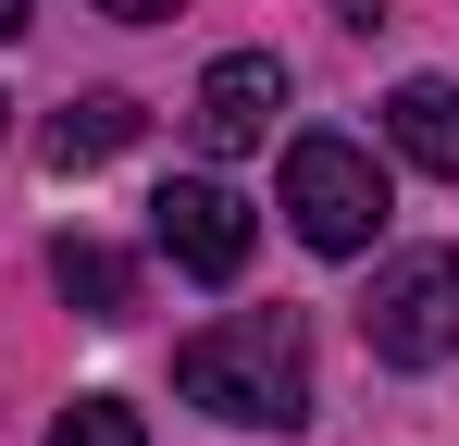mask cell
Masks as SVG:
<instances>
[{
    "instance_id": "cell-1",
    "label": "cell",
    "mask_w": 459,
    "mask_h": 446,
    "mask_svg": "<svg viewBox=\"0 0 459 446\" xmlns=\"http://www.w3.org/2000/svg\"><path fill=\"white\" fill-rule=\"evenodd\" d=\"M174 397L212 409V422H248V434H299L310 422V347H299V322L236 310V322H212V335H186V347H174Z\"/></svg>"
},
{
    "instance_id": "cell-2",
    "label": "cell",
    "mask_w": 459,
    "mask_h": 446,
    "mask_svg": "<svg viewBox=\"0 0 459 446\" xmlns=\"http://www.w3.org/2000/svg\"><path fill=\"white\" fill-rule=\"evenodd\" d=\"M385 211H397V199H385V161L360 137H299L286 149V223H299L323 261H360L385 236Z\"/></svg>"
},
{
    "instance_id": "cell-3",
    "label": "cell",
    "mask_w": 459,
    "mask_h": 446,
    "mask_svg": "<svg viewBox=\"0 0 459 446\" xmlns=\"http://www.w3.org/2000/svg\"><path fill=\"white\" fill-rule=\"evenodd\" d=\"M360 347L385 372H435L459 360V248H397L360 297Z\"/></svg>"
},
{
    "instance_id": "cell-4",
    "label": "cell",
    "mask_w": 459,
    "mask_h": 446,
    "mask_svg": "<svg viewBox=\"0 0 459 446\" xmlns=\"http://www.w3.org/2000/svg\"><path fill=\"white\" fill-rule=\"evenodd\" d=\"M150 236L174 273H199V286H236L248 273V199L212 186V174H161L150 186Z\"/></svg>"
},
{
    "instance_id": "cell-5",
    "label": "cell",
    "mask_w": 459,
    "mask_h": 446,
    "mask_svg": "<svg viewBox=\"0 0 459 446\" xmlns=\"http://www.w3.org/2000/svg\"><path fill=\"white\" fill-rule=\"evenodd\" d=\"M273 112H286V63H273V50H224V63L199 74V99H186V124H199L212 161L261 149V137H273Z\"/></svg>"
},
{
    "instance_id": "cell-6",
    "label": "cell",
    "mask_w": 459,
    "mask_h": 446,
    "mask_svg": "<svg viewBox=\"0 0 459 446\" xmlns=\"http://www.w3.org/2000/svg\"><path fill=\"white\" fill-rule=\"evenodd\" d=\"M125 137H137V99H125V87H87V99H63V112L38 124V161H50V174H87V161H112Z\"/></svg>"
},
{
    "instance_id": "cell-7",
    "label": "cell",
    "mask_w": 459,
    "mask_h": 446,
    "mask_svg": "<svg viewBox=\"0 0 459 446\" xmlns=\"http://www.w3.org/2000/svg\"><path fill=\"white\" fill-rule=\"evenodd\" d=\"M385 137L410 149L422 174H447V186H459V87H447V74H410V87L385 99Z\"/></svg>"
},
{
    "instance_id": "cell-8",
    "label": "cell",
    "mask_w": 459,
    "mask_h": 446,
    "mask_svg": "<svg viewBox=\"0 0 459 446\" xmlns=\"http://www.w3.org/2000/svg\"><path fill=\"white\" fill-rule=\"evenodd\" d=\"M50 286L75 297L87 322H137V273H125L100 236H63V248H50Z\"/></svg>"
},
{
    "instance_id": "cell-9",
    "label": "cell",
    "mask_w": 459,
    "mask_h": 446,
    "mask_svg": "<svg viewBox=\"0 0 459 446\" xmlns=\"http://www.w3.org/2000/svg\"><path fill=\"white\" fill-rule=\"evenodd\" d=\"M50 446H150V434H137V409H125V397H75V409L50 422Z\"/></svg>"
},
{
    "instance_id": "cell-10",
    "label": "cell",
    "mask_w": 459,
    "mask_h": 446,
    "mask_svg": "<svg viewBox=\"0 0 459 446\" xmlns=\"http://www.w3.org/2000/svg\"><path fill=\"white\" fill-rule=\"evenodd\" d=\"M112 25H161V13H186V0H100Z\"/></svg>"
},
{
    "instance_id": "cell-11",
    "label": "cell",
    "mask_w": 459,
    "mask_h": 446,
    "mask_svg": "<svg viewBox=\"0 0 459 446\" xmlns=\"http://www.w3.org/2000/svg\"><path fill=\"white\" fill-rule=\"evenodd\" d=\"M25 25H38V0H0V38H25Z\"/></svg>"
},
{
    "instance_id": "cell-12",
    "label": "cell",
    "mask_w": 459,
    "mask_h": 446,
    "mask_svg": "<svg viewBox=\"0 0 459 446\" xmlns=\"http://www.w3.org/2000/svg\"><path fill=\"white\" fill-rule=\"evenodd\" d=\"M348 25H385V0H348Z\"/></svg>"
},
{
    "instance_id": "cell-13",
    "label": "cell",
    "mask_w": 459,
    "mask_h": 446,
    "mask_svg": "<svg viewBox=\"0 0 459 446\" xmlns=\"http://www.w3.org/2000/svg\"><path fill=\"white\" fill-rule=\"evenodd\" d=\"M0 112H13V99H0Z\"/></svg>"
}]
</instances>
